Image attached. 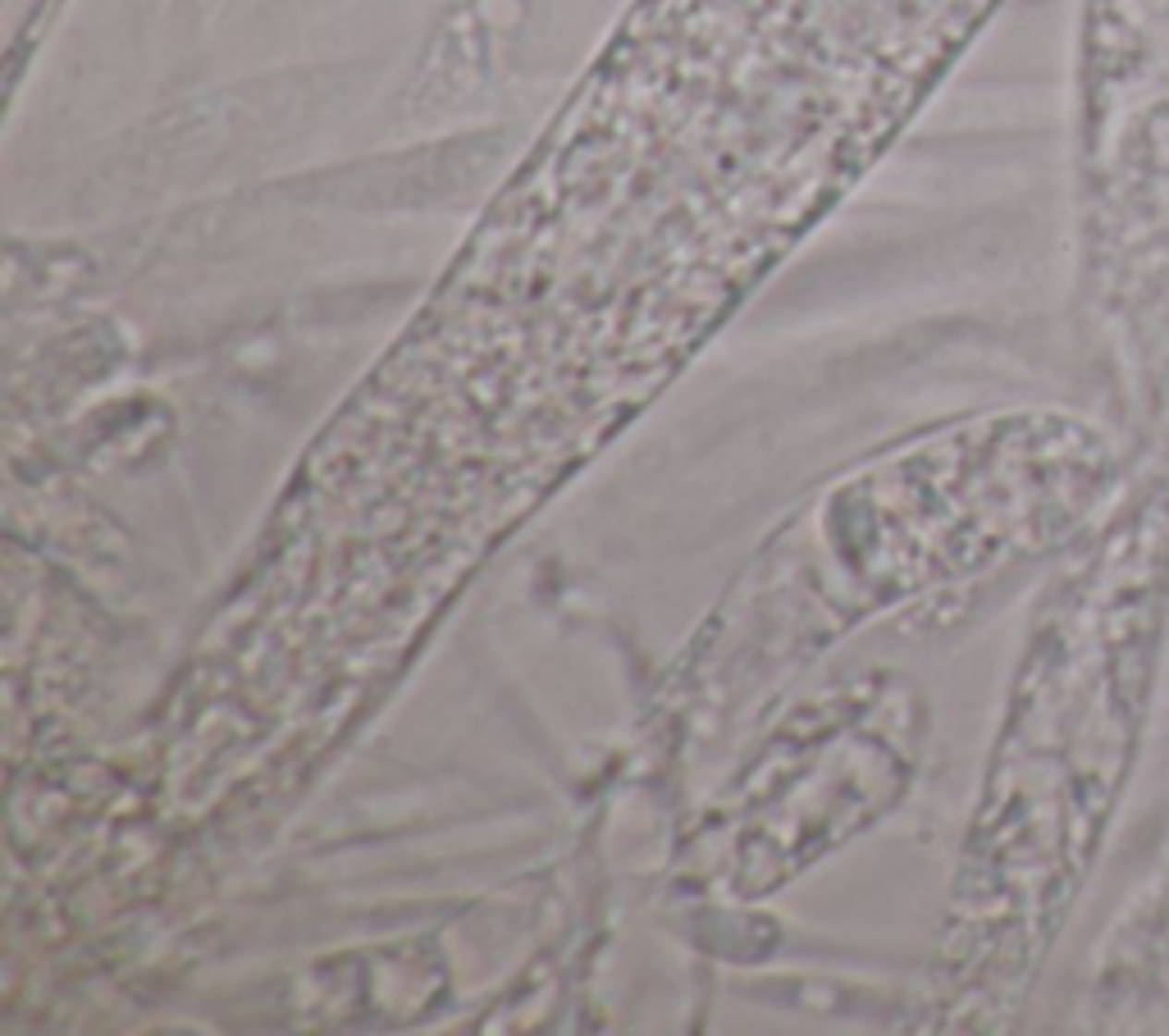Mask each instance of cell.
<instances>
[{
    "label": "cell",
    "instance_id": "obj_1",
    "mask_svg": "<svg viewBox=\"0 0 1169 1036\" xmlns=\"http://www.w3.org/2000/svg\"><path fill=\"white\" fill-rule=\"evenodd\" d=\"M1169 635V475H1142L1051 590L1014 685L959 886L964 981L1005 1000L1105 849Z\"/></svg>",
    "mask_w": 1169,
    "mask_h": 1036
},
{
    "label": "cell",
    "instance_id": "obj_2",
    "mask_svg": "<svg viewBox=\"0 0 1169 1036\" xmlns=\"http://www.w3.org/2000/svg\"><path fill=\"white\" fill-rule=\"evenodd\" d=\"M1101 981H1114L1119 995L1133 1005L1169 991V854L1147 890L1133 899L1119 936L1110 932V968Z\"/></svg>",
    "mask_w": 1169,
    "mask_h": 1036
}]
</instances>
